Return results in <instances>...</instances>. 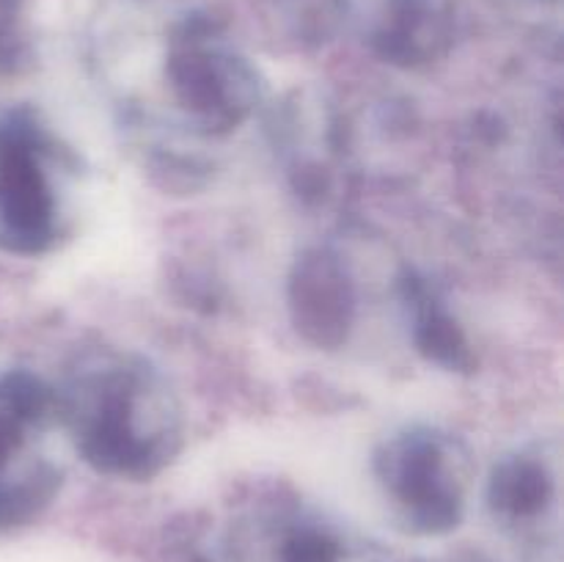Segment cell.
<instances>
[{
	"mask_svg": "<svg viewBox=\"0 0 564 562\" xmlns=\"http://www.w3.org/2000/svg\"><path fill=\"white\" fill-rule=\"evenodd\" d=\"M53 389L61 433L97 474L147 483L182 452L180 397L141 353L124 347L83 353Z\"/></svg>",
	"mask_w": 564,
	"mask_h": 562,
	"instance_id": "6da1fadb",
	"label": "cell"
},
{
	"mask_svg": "<svg viewBox=\"0 0 564 562\" xmlns=\"http://www.w3.org/2000/svg\"><path fill=\"white\" fill-rule=\"evenodd\" d=\"M163 77L176 110L209 138L240 130L257 116L264 97L259 69L209 14H191L174 25Z\"/></svg>",
	"mask_w": 564,
	"mask_h": 562,
	"instance_id": "7a4b0ae2",
	"label": "cell"
},
{
	"mask_svg": "<svg viewBox=\"0 0 564 562\" xmlns=\"http://www.w3.org/2000/svg\"><path fill=\"white\" fill-rule=\"evenodd\" d=\"M66 158L31 108L0 114V248L44 257L66 235Z\"/></svg>",
	"mask_w": 564,
	"mask_h": 562,
	"instance_id": "3957f363",
	"label": "cell"
},
{
	"mask_svg": "<svg viewBox=\"0 0 564 562\" xmlns=\"http://www.w3.org/2000/svg\"><path fill=\"white\" fill-rule=\"evenodd\" d=\"M372 472L397 521L411 534L441 538L466 518L471 457L435 424H408L375 450Z\"/></svg>",
	"mask_w": 564,
	"mask_h": 562,
	"instance_id": "277c9868",
	"label": "cell"
},
{
	"mask_svg": "<svg viewBox=\"0 0 564 562\" xmlns=\"http://www.w3.org/2000/svg\"><path fill=\"white\" fill-rule=\"evenodd\" d=\"M53 430H61L53 386L28 369L0 375V532L36 521L58 496Z\"/></svg>",
	"mask_w": 564,
	"mask_h": 562,
	"instance_id": "5b68a950",
	"label": "cell"
},
{
	"mask_svg": "<svg viewBox=\"0 0 564 562\" xmlns=\"http://www.w3.org/2000/svg\"><path fill=\"white\" fill-rule=\"evenodd\" d=\"M286 306L301 339L319 350L347 345L358 323V284L350 264L328 246H312L286 279Z\"/></svg>",
	"mask_w": 564,
	"mask_h": 562,
	"instance_id": "8992f818",
	"label": "cell"
},
{
	"mask_svg": "<svg viewBox=\"0 0 564 562\" xmlns=\"http://www.w3.org/2000/svg\"><path fill=\"white\" fill-rule=\"evenodd\" d=\"M556 499H560L556 457H549L538 446L505 455L490 472L488 505L494 516L510 527L540 521L549 516V510H554Z\"/></svg>",
	"mask_w": 564,
	"mask_h": 562,
	"instance_id": "52a82bcc",
	"label": "cell"
},
{
	"mask_svg": "<svg viewBox=\"0 0 564 562\" xmlns=\"http://www.w3.org/2000/svg\"><path fill=\"white\" fill-rule=\"evenodd\" d=\"M452 42V17L438 0H389L375 28V50L400 66L427 64Z\"/></svg>",
	"mask_w": 564,
	"mask_h": 562,
	"instance_id": "ba28073f",
	"label": "cell"
},
{
	"mask_svg": "<svg viewBox=\"0 0 564 562\" xmlns=\"http://www.w3.org/2000/svg\"><path fill=\"white\" fill-rule=\"evenodd\" d=\"M402 303L411 317L413 345L419 353L452 372L471 367V347H468L466 331L446 309V303L435 295V290H430L427 281L408 275L402 281Z\"/></svg>",
	"mask_w": 564,
	"mask_h": 562,
	"instance_id": "9c48e42d",
	"label": "cell"
},
{
	"mask_svg": "<svg viewBox=\"0 0 564 562\" xmlns=\"http://www.w3.org/2000/svg\"><path fill=\"white\" fill-rule=\"evenodd\" d=\"M301 44H325L345 20V0H270Z\"/></svg>",
	"mask_w": 564,
	"mask_h": 562,
	"instance_id": "30bf717a",
	"label": "cell"
},
{
	"mask_svg": "<svg viewBox=\"0 0 564 562\" xmlns=\"http://www.w3.org/2000/svg\"><path fill=\"white\" fill-rule=\"evenodd\" d=\"M279 562H341V545L328 529L301 523L284 534Z\"/></svg>",
	"mask_w": 564,
	"mask_h": 562,
	"instance_id": "8fae6325",
	"label": "cell"
},
{
	"mask_svg": "<svg viewBox=\"0 0 564 562\" xmlns=\"http://www.w3.org/2000/svg\"><path fill=\"white\" fill-rule=\"evenodd\" d=\"M22 0H0V58L17 50Z\"/></svg>",
	"mask_w": 564,
	"mask_h": 562,
	"instance_id": "7c38bea8",
	"label": "cell"
}]
</instances>
